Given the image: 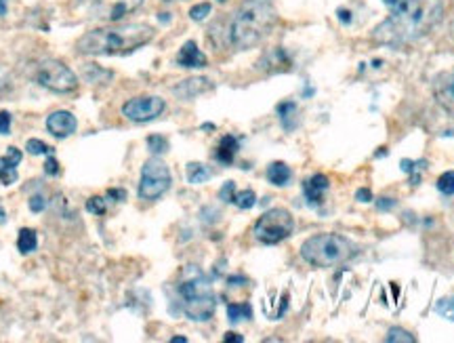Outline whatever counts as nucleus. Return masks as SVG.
I'll list each match as a JSON object with an SVG mask.
<instances>
[{"label": "nucleus", "instance_id": "obj_9", "mask_svg": "<svg viewBox=\"0 0 454 343\" xmlns=\"http://www.w3.org/2000/svg\"><path fill=\"white\" fill-rule=\"evenodd\" d=\"M143 5V0H93L91 15L99 22L116 24L122 17L135 13Z\"/></svg>", "mask_w": 454, "mask_h": 343}, {"label": "nucleus", "instance_id": "obj_24", "mask_svg": "<svg viewBox=\"0 0 454 343\" xmlns=\"http://www.w3.org/2000/svg\"><path fill=\"white\" fill-rule=\"evenodd\" d=\"M238 209L246 211V209H253L255 207V202H257V196L253 190H242V192H236L234 194V200H232Z\"/></svg>", "mask_w": 454, "mask_h": 343}, {"label": "nucleus", "instance_id": "obj_13", "mask_svg": "<svg viewBox=\"0 0 454 343\" xmlns=\"http://www.w3.org/2000/svg\"><path fill=\"white\" fill-rule=\"evenodd\" d=\"M24 154L17 148H9L5 156H0V183L11 185L17 181V165L22 162Z\"/></svg>", "mask_w": 454, "mask_h": 343}, {"label": "nucleus", "instance_id": "obj_30", "mask_svg": "<svg viewBox=\"0 0 454 343\" xmlns=\"http://www.w3.org/2000/svg\"><path fill=\"white\" fill-rule=\"evenodd\" d=\"M106 209H108V207H106V200H103L101 196H93V198L87 200V211L93 213V215H103Z\"/></svg>", "mask_w": 454, "mask_h": 343}, {"label": "nucleus", "instance_id": "obj_25", "mask_svg": "<svg viewBox=\"0 0 454 343\" xmlns=\"http://www.w3.org/2000/svg\"><path fill=\"white\" fill-rule=\"evenodd\" d=\"M385 341H389V343H414L417 339H414L408 331H404V328H400V326H394V328H389Z\"/></svg>", "mask_w": 454, "mask_h": 343}, {"label": "nucleus", "instance_id": "obj_3", "mask_svg": "<svg viewBox=\"0 0 454 343\" xmlns=\"http://www.w3.org/2000/svg\"><path fill=\"white\" fill-rule=\"evenodd\" d=\"M276 7L271 0H244L230 22V42L240 49H253L276 26Z\"/></svg>", "mask_w": 454, "mask_h": 343}, {"label": "nucleus", "instance_id": "obj_8", "mask_svg": "<svg viewBox=\"0 0 454 343\" xmlns=\"http://www.w3.org/2000/svg\"><path fill=\"white\" fill-rule=\"evenodd\" d=\"M171 171L160 158H149L141 169L139 181V198L141 200H158L171 187Z\"/></svg>", "mask_w": 454, "mask_h": 343}, {"label": "nucleus", "instance_id": "obj_31", "mask_svg": "<svg viewBox=\"0 0 454 343\" xmlns=\"http://www.w3.org/2000/svg\"><path fill=\"white\" fill-rule=\"evenodd\" d=\"M425 169V162H412V160H402V171L412 173V183H419V173Z\"/></svg>", "mask_w": 454, "mask_h": 343}, {"label": "nucleus", "instance_id": "obj_27", "mask_svg": "<svg viewBox=\"0 0 454 343\" xmlns=\"http://www.w3.org/2000/svg\"><path fill=\"white\" fill-rule=\"evenodd\" d=\"M26 150L32 154V156H40V154H55V150L51 146H47L44 142L40 140H28L26 144Z\"/></svg>", "mask_w": 454, "mask_h": 343}, {"label": "nucleus", "instance_id": "obj_36", "mask_svg": "<svg viewBox=\"0 0 454 343\" xmlns=\"http://www.w3.org/2000/svg\"><path fill=\"white\" fill-rule=\"evenodd\" d=\"M11 131V114L0 112V135H7Z\"/></svg>", "mask_w": 454, "mask_h": 343}, {"label": "nucleus", "instance_id": "obj_45", "mask_svg": "<svg viewBox=\"0 0 454 343\" xmlns=\"http://www.w3.org/2000/svg\"><path fill=\"white\" fill-rule=\"evenodd\" d=\"M219 3H225V0H219Z\"/></svg>", "mask_w": 454, "mask_h": 343}, {"label": "nucleus", "instance_id": "obj_35", "mask_svg": "<svg viewBox=\"0 0 454 343\" xmlns=\"http://www.w3.org/2000/svg\"><path fill=\"white\" fill-rule=\"evenodd\" d=\"M44 173L47 175H59V162H57V158H55V154H49V160H47V165H44Z\"/></svg>", "mask_w": 454, "mask_h": 343}, {"label": "nucleus", "instance_id": "obj_6", "mask_svg": "<svg viewBox=\"0 0 454 343\" xmlns=\"http://www.w3.org/2000/svg\"><path fill=\"white\" fill-rule=\"evenodd\" d=\"M34 78L40 87L53 93H72L78 89V76L59 59H42L36 65Z\"/></svg>", "mask_w": 454, "mask_h": 343}, {"label": "nucleus", "instance_id": "obj_23", "mask_svg": "<svg viewBox=\"0 0 454 343\" xmlns=\"http://www.w3.org/2000/svg\"><path fill=\"white\" fill-rule=\"evenodd\" d=\"M206 179H210V171L206 165H200V162H190L187 165V181L198 185V183H204Z\"/></svg>", "mask_w": 454, "mask_h": 343}, {"label": "nucleus", "instance_id": "obj_37", "mask_svg": "<svg viewBox=\"0 0 454 343\" xmlns=\"http://www.w3.org/2000/svg\"><path fill=\"white\" fill-rule=\"evenodd\" d=\"M383 3L392 9V13H400V11H404L406 9V5H408V0H383Z\"/></svg>", "mask_w": 454, "mask_h": 343}, {"label": "nucleus", "instance_id": "obj_11", "mask_svg": "<svg viewBox=\"0 0 454 343\" xmlns=\"http://www.w3.org/2000/svg\"><path fill=\"white\" fill-rule=\"evenodd\" d=\"M76 126H78V120L67 110H57L47 118V131L57 140H65V137L76 133Z\"/></svg>", "mask_w": 454, "mask_h": 343}, {"label": "nucleus", "instance_id": "obj_7", "mask_svg": "<svg viewBox=\"0 0 454 343\" xmlns=\"http://www.w3.org/2000/svg\"><path fill=\"white\" fill-rule=\"evenodd\" d=\"M294 230V217L286 209H271L263 213L253 226V234L261 244H278Z\"/></svg>", "mask_w": 454, "mask_h": 343}, {"label": "nucleus", "instance_id": "obj_4", "mask_svg": "<svg viewBox=\"0 0 454 343\" xmlns=\"http://www.w3.org/2000/svg\"><path fill=\"white\" fill-rule=\"evenodd\" d=\"M181 308L187 318L196 322H206L215 316L217 297L206 274L196 265H185L181 271V281L177 285Z\"/></svg>", "mask_w": 454, "mask_h": 343}, {"label": "nucleus", "instance_id": "obj_29", "mask_svg": "<svg viewBox=\"0 0 454 343\" xmlns=\"http://www.w3.org/2000/svg\"><path fill=\"white\" fill-rule=\"evenodd\" d=\"M435 312H437L439 316H444V318H448V320L454 322V297H450V299H439V301L435 303Z\"/></svg>", "mask_w": 454, "mask_h": 343}, {"label": "nucleus", "instance_id": "obj_26", "mask_svg": "<svg viewBox=\"0 0 454 343\" xmlns=\"http://www.w3.org/2000/svg\"><path fill=\"white\" fill-rule=\"evenodd\" d=\"M147 148H149V152L151 154H162V152H167L169 150V142L165 140L162 135H149L147 137Z\"/></svg>", "mask_w": 454, "mask_h": 343}, {"label": "nucleus", "instance_id": "obj_39", "mask_svg": "<svg viewBox=\"0 0 454 343\" xmlns=\"http://www.w3.org/2000/svg\"><path fill=\"white\" fill-rule=\"evenodd\" d=\"M355 198H358L360 202H370V200H372V194H370L366 187H362V190L355 192Z\"/></svg>", "mask_w": 454, "mask_h": 343}, {"label": "nucleus", "instance_id": "obj_21", "mask_svg": "<svg viewBox=\"0 0 454 343\" xmlns=\"http://www.w3.org/2000/svg\"><path fill=\"white\" fill-rule=\"evenodd\" d=\"M36 246H38V236H36V232L30 230V228L19 230V236H17V249H19V253H22V255H30V253L36 251Z\"/></svg>", "mask_w": 454, "mask_h": 343}, {"label": "nucleus", "instance_id": "obj_15", "mask_svg": "<svg viewBox=\"0 0 454 343\" xmlns=\"http://www.w3.org/2000/svg\"><path fill=\"white\" fill-rule=\"evenodd\" d=\"M177 63H179L181 67H204V65L208 63V59H206V55L198 49V44H196L194 40H187V42L181 47L179 55H177Z\"/></svg>", "mask_w": 454, "mask_h": 343}, {"label": "nucleus", "instance_id": "obj_40", "mask_svg": "<svg viewBox=\"0 0 454 343\" xmlns=\"http://www.w3.org/2000/svg\"><path fill=\"white\" fill-rule=\"evenodd\" d=\"M223 341H227V343H232V341H238V343H242V341H244V337H242V335H238V333H227V335L223 337Z\"/></svg>", "mask_w": 454, "mask_h": 343}, {"label": "nucleus", "instance_id": "obj_32", "mask_svg": "<svg viewBox=\"0 0 454 343\" xmlns=\"http://www.w3.org/2000/svg\"><path fill=\"white\" fill-rule=\"evenodd\" d=\"M208 13H210V5H208V3H200V5L192 7V11H190V17H192L194 22H202V19H204Z\"/></svg>", "mask_w": 454, "mask_h": 343}, {"label": "nucleus", "instance_id": "obj_43", "mask_svg": "<svg viewBox=\"0 0 454 343\" xmlns=\"http://www.w3.org/2000/svg\"><path fill=\"white\" fill-rule=\"evenodd\" d=\"M171 341H173V343H187V339H185V337H173Z\"/></svg>", "mask_w": 454, "mask_h": 343}, {"label": "nucleus", "instance_id": "obj_14", "mask_svg": "<svg viewBox=\"0 0 454 343\" xmlns=\"http://www.w3.org/2000/svg\"><path fill=\"white\" fill-rule=\"evenodd\" d=\"M326 190H328V177L322 173L314 175L312 179L303 183V194H305V200L310 202V207H318V204H322Z\"/></svg>", "mask_w": 454, "mask_h": 343}, {"label": "nucleus", "instance_id": "obj_41", "mask_svg": "<svg viewBox=\"0 0 454 343\" xmlns=\"http://www.w3.org/2000/svg\"><path fill=\"white\" fill-rule=\"evenodd\" d=\"M108 196L110 198H118V202H120V200L126 198V192L124 190H108Z\"/></svg>", "mask_w": 454, "mask_h": 343}, {"label": "nucleus", "instance_id": "obj_5", "mask_svg": "<svg viewBox=\"0 0 454 343\" xmlns=\"http://www.w3.org/2000/svg\"><path fill=\"white\" fill-rule=\"evenodd\" d=\"M301 257L314 267H337L353 257V244L339 234H316L303 242Z\"/></svg>", "mask_w": 454, "mask_h": 343}, {"label": "nucleus", "instance_id": "obj_12", "mask_svg": "<svg viewBox=\"0 0 454 343\" xmlns=\"http://www.w3.org/2000/svg\"><path fill=\"white\" fill-rule=\"evenodd\" d=\"M433 95H435V101L442 106V110L454 116V72H446L435 78Z\"/></svg>", "mask_w": 454, "mask_h": 343}, {"label": "nucleus", "instance_id": "obj_1", "mask_svg": "<svg viewBox=\"0 0 454 343\" xmlns=\"http://www.w3.org/2000/svg\"><path fill=\"white\" fill-rule=\"evenodd\" d=\"M444 15V0H408L400 13H392L381 26L374 30V40L381 44L398 47L417 40L431 32Z\"/></svg>", "mask_w": 454, "mask_h": 343}, {"label": "nucleus", "instance_id": "obj_28", "mask_svg": "<svg viewBox=\"0 0 454 343\" xmlns=\"http://www.w3.org/2000/svg\"><path fill=\"white\" fill-rule=\"evenodd\" d=\"M437 190L446 196H452L454 194V171H448L444 173L439 179H437Z\"/></svg>", "mask_w": 454, "mask_h": 343}, {"label": "nucleus", "instance_id": "obj_16", "mask_svg": "<svg viewBox=\"0 0 454 343\" xmlns=\"http://www.w3.org/2000/svg\"><path fill=\"white\" fill-rule=\"evenodd\" d=\"M210 89H212V83L208 78H190V81H183L181 85H177L173 91H175V95L190 99V97H196V95L206 93Z\"/></svg>", "mask_w": 454, "mask_h": 343}, {"label": "nucleus", "instance_id": "obj_10", "mask_svg": "<svg viewBox=\"0 0 454 343\" xmlns=\"http://www.w3.org/2000/svg\"><path fill=\"white\" fill-rule=\"evenodd\" d=\"M165 108H167L165 99L154 97V95H145V97L128 99L122 106V114L133 122H149V120L158 118L165 112Z\"/></svg>", "mask_w": 454, "mask_h": 343}, {"label": "nucleus", "instance_id": "obj_38", "mask_svg": "<svg viewBox=\"0 0 454 343\" xmlns=\"http://www.w3.org/2000/svg\"><path fill=\"white\" fill-rule=\"evenodd\" d=\"M376 207L381 209V211L394 209V207H396V200H392V198H381V200H376Z\"/></svg>", "mask_w": 454, "mask_h": 343}, {"label": "nucleus", "instance_id": "obj_22", "mask_svg": "<svg viewBox=\"0 0 454 343\" xmlns=\"http://www.w3.org/2000/svg\"><path fill=\"white\" fill-rule=\"evenodd\" d=\"M227 318L230 322H242L253 318V308L249 303H230L227 306Z\"/></svg>", "mask_w": 454, "mask_h": 343}, {"label": "nucleus", "instance_id": "obj_18", "mask_svg": "<svg viewBox=\"0 0 454 343\" xmlns=\"http://www.w3.org/2000/svg\"><path fill=\"white\" fill-rule=\"evenodd\" d=\"M261 65L267 72H280V70H290V59L286 57V53L282 49H274L271 53H267L261 61Z\"/></svg>", "mask_w": 454, "mask_h": 343}, {"label": "nucleus", "instance_id": "obj_44", "mask_svg": "<svg viewBox=\"0 0 454 343\" xmlns=\"http://www.w3.org/2000/svg\"><path fill=\"white\" fill-rule=\"evenodd\" d=\"M5 221H7V219H5V211L0 209V224H5Z\"/></svg>", "mask_w": 454, "mask_h": 343}, {"label": "nucleus", "instance_id": "obj_2", "mask_svg": "<svg viewBox=\"0 0 454 343\" xmlns=\"http://www.w3.org/2000/svg\"><path fill=\"white\" fill-rule=\"evenodd\" d=\"M154 28L147 24H126L116 28H99L87 32L76 49L83 55H126L154 38Z\"/></svg>", "mask_w": 454, "mask_h": 343}, {"label": "nucleus", "instance_id": "obj_17", "mask_svg": "<svg viewBox=\"0 0 454 343\" xmlns=\"http://www.w3.org/2000/svg\"><path fill=\"white\" fill-rule=\"evenodd\" d=\"M238 140L234 135H225L223 140L219 142V148H217V160L223 162V165H232L234 158H236V152H238Z\"/></svg>", "mask_w": 454, "mask_h": 343}, {"label": "nucleus", "instance_id": "obj_33", "mask_svg": "<svg viewBox=\"0 0 454 343\" xmlns=\"http://www.w3.org/2000/svg\"><path fill=\"white\" fill-rule=\"evenodd\" d=\"M234 194H236V183H234V181H225V185H223L221 192H219L221 200L232 202V200H234Z\"/></svg>", "mask_w": 454, "mask_h": 343}, {"label": "nucleus", "instance_id": "obj_20", "mask_svg": "<svg viewBox=\"0 0 454 343\" xmlns=\"http://www.w3.org/2000/svg\"><path fill=\"white\" fill-rule=\"evenodd\" d=\"M278 114H280V120L284 124V128L292 131L299 122V108L294 101H284L278 106Z\"/></svg>", "mask_w": 454, "mask_h": 343}, {"label": "nucleus", "instance_id": "obj_34", "mask_svg": "<svg viewBox=\"0 0 454 343\" xmlns=\"http://www.w3.org/2000/svg\"><path fill=\"white\" fill-rule=\"evenodd\" d=\"M47 209V200L42 196H32L30 198V211L32 213H42Z\"/></svg>", "mask_w": 454, "mask_h": 343}, {"label": "nucleus", "instance_id": "obj_42", "mask_svg": "<svg viewBox=\"0 0 454 343\" xmlns=\"http://www.w3.org/2000/svg\"><path fill=\"white\" fill-rule=\"evenodd\" d=\"M7 15V0H0V17Z\"/></svg>", "mask_w": 454, "mask_h": 343}, {"label": "nucleus", "instance_id": "obj_19", "mask_svg": "<svg viewBox=\"0 0 454 343\" xmlns=\"http://www.w3.org/2000/svg\"><path fill=\"white\" fill-rule=\"evenodd\" d=\"M290 167L288 165H284V162H271L269 167H267V179H269V183H274V185H278V187H282V185H286L288 181H290Z\"/></svg>", "mask_w": 454, "mask_h": 343}]
</instances>
